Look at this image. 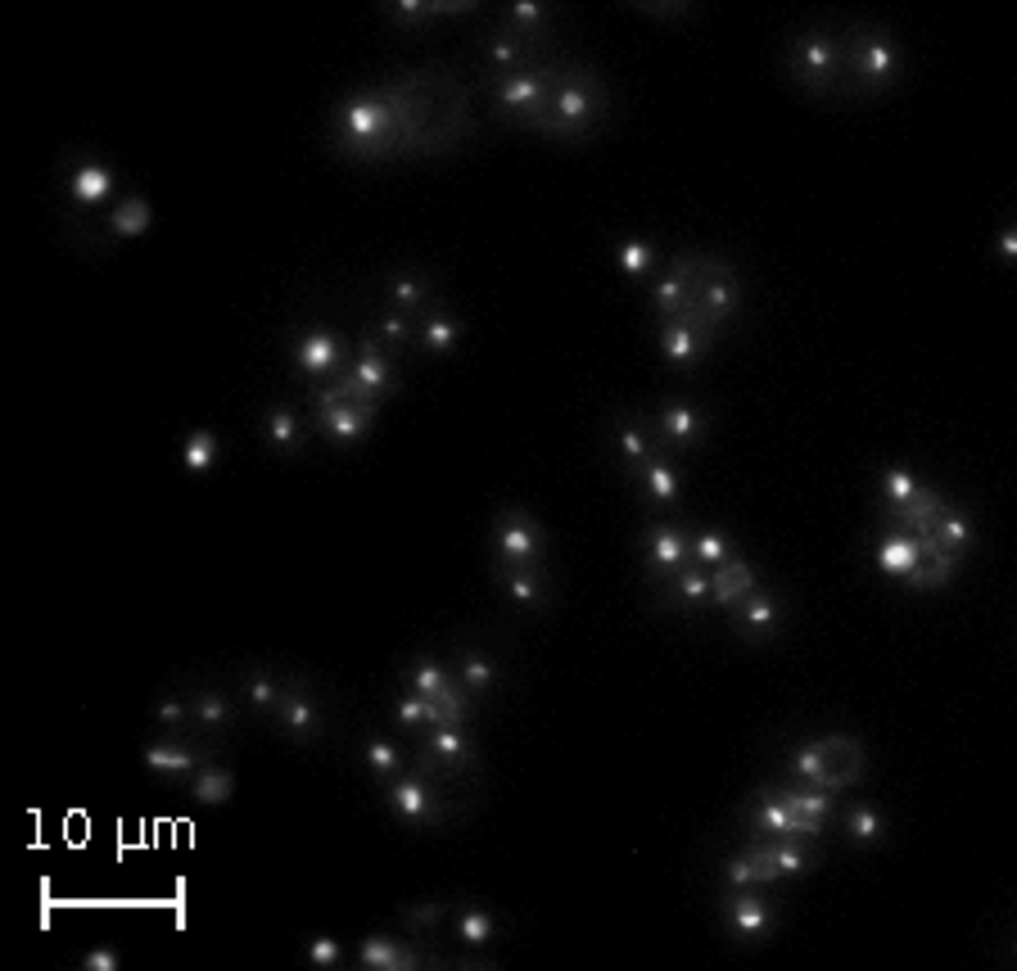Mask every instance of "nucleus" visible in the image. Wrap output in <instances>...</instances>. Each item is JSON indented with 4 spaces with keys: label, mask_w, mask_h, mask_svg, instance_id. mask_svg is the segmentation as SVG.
I'll use <instances>...</instances> for the list:
<instances>
[{
    "label": "nucleus",
    "mask_w": 1017,
    "mask_h": 971,
    "mask_svg": "<svg viewBox=\"0 0 1017 971\" xmlns=\"http://www.w3.org/2000/svg\"><path fill=\"white\" fill-rule=\"evenodd\" d=\"M846 832H850L855 845L873 850V845H882V836H887V818H882L878 804H850V809H846Z\"/></svg>",
    "instance_id": "35"
},
{
    "label": "nucleus",
    "mask_w": 1017,
    "mask_h": 971,
    "mask_svg": "<svg viewBox=\"0 0 1017 971\" xmlns=\"http://www.w3.org/2000/svg\"><path fill=\"white\" fill-rule=\"evenodd\" d=\"M787 68H792V77H796L805 90H814V95L833 90V86H837V77H841V41H837L828 28H809V32H801V36L792 41Z\"/></svg>",
    "instance_id": "3"
},
{
    "label": "nucleus",
    "mask_w": 1017,
    "mask_h": 971,
    "mask_svg": "<svg viewBox=\"0 0 1017 971\" xmlns=\"http://www.w3.org/2000/svg\"><path fill=\"white\" fill-rule=\"evenodd\" d=\"M375 407H380V403H335V407H317V429L326 434L330 444L353 448L362 434H371Z\"/></svg>",
    "instance_id": "11"
},
{
    "label": "nucleus",
    "mask_w": 1017,
    "mask_h": 971,
    "mask_svg": "<svg viewBox=\"0 0 1017 971\" xmlns=\"http://www.w3.org/2000/svg\"><path fill=\"white\" fill-rule=\"evenodd\" d=\"M638 483H643V493H647V502H656V506H669V502H678V489H684V483H678V470L656 452L638 474H634Z\"/></svg>",
    "instance_id": "30"
},
{
    "label": "nucleus",
    "mask_w": 1017,
    "mask_h": 971,
    "mask_svg": "<svg viewBox=\"0 0 1017 971\" xmlns=\"http://www.w3.org/2000/svg\"><path fill=\"white\" fill-rule=\"evenodd\" d=\"M190 718H200L204 727H226L235 718V705L222 692H195L190 696Z\"/></svg>",
    "instance_id": "48"
},
{
    "label": "nucleus",
    "mask_w": 1017,
    "mask_h": 971,
    "mask_svg": "<svg viewBox=\"0 0 1017 971\" xmlns=\"http://www.w3.org/2000/svg\"><path fill=\"white\" fill-rule=\"evenodd\" d=\"M245 696H250L254 709H272V714H276V705H280V687L272 683L267 673H254V677H250V683H245Z\"/></svg>",
    "instance_id": "54"
},
{
    "label": "nucleus",
    "mask_w": 1017,
    "mask_h": 971,
    "mask_svg": "<svg viewBox=\"0 0 1017 971\" xmlns=\"http://www.w3.org/2000/svg\"><path fill=\"white\" fill-rule=\"evenodd\" d=\"M399 140V109L394 100H384V95H353L345 100V109L335 114V145L353 159H375L384 154L390 145Z\"/></svg>",
    "instance_id": "1"
},
{
    "label": "nucleus",
    "mask_w": 1017,
    "mask_h": 971,
    "mask_svg": "<svg viewBox=\"0 0 1017 971\" xmlns=\"http://www.w3.org/2000/svg\"><path fill=\"white\" fill-rule=\"evenodd\" d=\"M918 561H923V543H918V533H909V529H891L887 538L878 543V552H873V565L887 578H900V583L913 574Z\"/></svg>",
    "instance_id": "19"
},
{
    "label": "nucleus",
    "mask_w": 1017,
    "mask_h": 971,
    "mask_svg": "<svg viewBox=\"0 0 1017 971\" xmlns=\"http://www.w3.org/2000/svg\"><path fill=\"white\" fill-rule=\"evenodd\" d=\"M448 917V904L444 899H425V904H412V908H403V921L407 927H439V921Z\"/></svg>",
    "instance_id": "53"
},
{
    "label": "nucleus",
    "mask_w": 1017,
    "mask_h": 971,
    "mask_svg": "<svg viewBox=\"0 0 1017 971\" xmlns=\"http://www.w3.org/2000/svg\"><path fill=\"white\" fill-rule=\"evenodd\" d=\"M643 556H647V574L656 583H669L678 569L692 561V538L678 524H651L647 543H643Z\"/></svg>",
    "instance_id": "8"
},
{
    "label": "nucleus",
    "mask_w": 1017,
    "mask_h": 971,
    "mask_svg": "<svg viewBox=\"0 0 1017 971\" xmlns=\"http://www.w3.org/2000/svg\"><path fill=\"white\" fill-rule=\"evenodd\" d=\"M218 457H222V439H218L213 429H195V434H190V439L181 444V470H186V474H209Z\"/></svg>",
    "instance_id": "39"
},
{
    "label": "nucleus",
    "mask_w": 1017,
    "mask_h": 971,
    "mask_svg": "<svg viewBox=\"0 0 1017 971\" xmlns=\"http://www.w3.org/2000/svg\"><path fill=\"white\" fill-rule=\"evenodd\" d=\"M457 683L466 696H484L494 683H498V664L489 655H479V651H466L462 655V669H457Z\"/></svg>",
    "instance_id": "42"
},
{
    "label": "nucleus",
    "mask_w": 1017,
    "mask_h": 971,
    "mask_svg": "<svg viewBox=\"0 0 1017 971\" xmlns=\"http://www.w3.org/2000/svg\"><path fill=\"white\" fill-rule=\"evenodd\" d=\"M345 384H349V398H353V403H380V398L394 388V371H390V362H384V353H380L375 339H362L358 362H353V371L345 375Z\"/></svg>",
    "instance_id": "9"
},
{
    "label": "nucleus",
    "mask_w": 1017,
    "mask_h": 971,
    "mask_svg": "<svg viewBox=\"0 0 1017 971\" xmlns=\"http://www.w3.org/2000/svg\"><path fill=\"white\" fill-rule=\"evenodd\" d=\"M390 303H394L399 312L421 308V303H425V280H421L416 271H394V276H390Z\"/></svg>",
    "instance_id": "50"
},
{
    "label": "nucleus",
    "mask_w": 1017,
    "mask_h": 971,
    "mask_svg": "<svg viewBox=\"0 0 1017 971\" xmlns=\"http://www.w3.org/2000/svg\"><path fill=\"white\" fill-rule=\"evenodd\" d=\"M358 962L367 971H403V967H421L416 949L394 940V936H367L362 949H358Z\"/></svg>",
    "instance_id": "23"
},
{
    "label": "nucleus",
    "mask_w": 1017,
    "mask_h": 971,
    "mask_svg": "<svg viewBox=\"0 0 1017 971\" xmlns=\"http://www.w3.org/2000/svg\"><path fill=\"white\" fill-rule=\"evenodd\" d=\"M407 312H384L380 317V339H384V344H394V349H403L407 344Z\"/></svg>",
    "instance_id": "57"
},
{
    "label": "nucleus",
    "mask_w": 1017,
    "mask_h": 971,
    "mask_svg": "<svg viewBox=\"0 0 1017 971\" xmlns=\"http://www.w3.org/2000/svg\"><path fill=\"white\" fill-rule=\"evenodd\" d=\"M105 226L118 239H140V235H150V226H155V209H150V200H140V194H127V200L114 204Z\"/></svg>",
    "instance_id": "28"
},
{
    "label": "nucleus",
    "mask_w": 1017,
    "mask_h": 971,
    "mask_svg": "<svg viewBox=\"0 0 1017 971\" xmlns=\"http://www.w3.org/2000/svg\"><path fill=\"white\" fill-rule=\"evenodd\" d=\"M276 723L285 727L289 737L312 741V737L321 733V709H317V701H312V696L289 692V696H280V705H276Z\"/></svg>",
    "instance_id": "24"
},
{
    "label": "nucleus",
    "mask_w": 1017,
    "mask_h": 971,
    "mask_svg": "<svg viewBox=\"0 0 1017 971\" xmlns=\"http://www.w3.org/2000/svg\"><path fill=\"white\" fill-rule=\"evenodd\" d=\"M751 850H755V858L769 867V877H773V882L801 877V872H809V863H814V858H809V850H805L796 836H773V841H764V845L755 841Z\"/></svg>",
    "instance_id": "18"
},
{
    "label": "nucleus",
    "mask_w": 1017,
    "mask_h": 971,
    "mask_svg": "<svg viewBox=\"0 0 1017 971\" xmlns=\"http://www.w3.org/2000/svg\"><path fill=\"white\" fill-rule=\"evenodd\" d=\"M548 95H552V82L543 68H516V73L494 77V105L511 118H525L529 127L548 122Z\"/></svg>",
    "instance_id": "5"
},
{
    "label": "nucleus",
    "mask_w": 1017,
    "mask_h": 971,
    "mask_svg": "<svg viewBox=\"0 0 1017 971\" xmlns=\"http://www.w3.org/2000/svg\"><path fill=\"white\" fill-rule=\"evenodd\" d=\"M267 434H272V448L276 452H299V444H304V425H299V416H295V407H285V403H276L272 412H267Z\"/></svg>",
    "instance_id": "41"
},
{
    "label": "nucleus",
    "mask_w": 1017,
    "mask_h": 971,
    "mask_svg": "<svg viewBox=\"0 0 1017 971\" xmlns=\"http://www.w3.org/2000/svg\"><path fill=\"white\" fill-rule=\"evenodd\" d=\"M155 718H159L163 727H181V723L190 718V701H181V696H163V701L155 705Z\"/></svg>",
    "instance_id": "58"
},
{
    "label": "nucleus",
    "mask_w": 1017,
    "mask_h": 971,
    "mask_svg": "<svg viewBox=\"0 0 1017 971\" xmlns=\"http://www.w3.org/2000/svg\"><path fill=\"white\" fill-rule=\"evenodd\" d=\"M308 962H312V967H335V962H339V940L317 936V940L308 945Z\"/></svg>",
    "instance_id": "60"
},
{
    "label": "nucleus",
    "mask_w": 1017,
    "mask_h": 971,
    "mask_svg": "<svg viewBox=\"0 0 1017 971\" xmlns=\"http://www.w3.org/2000/svg\"><path fill=\"white\" fill-rule=\"evenodd\" d=\"M434 723H466V692L457 683H448L439 696L430 701V727Z\"/></svg>",
    "instance_id": "52"
},
{
    "label": "nucleus",
    "mask_w": 1017,
    "mask_h": 971,
    "mask_svg": "<svg viewBox=\"0 0 1017 971\" xmlns=\"http://www.w3.org/2000/svg\"><path fill=\"white\" fill-rule=\"evenodd\" d=\"M615 448H619V457H624L628 474H638V470L656 457L651 434H647V425H638V420H619V425H615Z\"/></svg>",
    "instance_id": "31"
},
{
    "label": "nucleus",
    "mask_w": 1017,
    "mask_h": 971,
    "mask_svg": "<svg viewBox=\"0 0 1017 971\" xmlns=\"http://www.w3.org/2000/svg\"><path fill=\"white\" fill-rule=\"evenodd\" d=\"M425 750H430V759H439L444 768H466L470 764V741L462 733V723H434Z\"/></svg>",
    "instance_id": "29"
},
{
    "label": "nucleus",
    "mask_w": 1017,
    "mask_h": 971,
    "mask_svg": "<svg viewBox=\"0 0 1017 971\" xmlns=\"http://www.w3.org/2000/svg\"><path fill=\"white\" fill-rule=\"evenodd\" d=\"M729 556H738V552H733V543L723 538L719 529H701L697 538H692V565H706V569H714V565H723Z\"/></svg>",
    "instance_id": "49"
},
{
    "label": "nucleus",
    "mask_w": 1017,
    "mask_h": 971,
    "mask_svg": "<svg viewBox=\"0 0 1017 971\" xmlns=\"http://www.w3.org/2000/svg\"><path fill=\"white\" fill-rule=\"evenodd\" d=\"M494 552L502 565H539L543 556V533L534 515L525 511H498L494 520Z\"/></svg>",
    "instance_id": "6"
},
{
    "label": "nucleus",
    "mask_w": 1017,
    "mask_h": 971,
    "mask_svg": "<svg viewBox=\"0 0 1017 971\" xmlns=\"http://www.w3.org/2000/svg\"><path fill=\"white\" fill-rule=\"evenodd\" d=\"M738 615H742V633H746L751 642L778 638V628H783V601L773 597L769 588H751V593L738 601Z\"/></svg>",
    "instance_id": "14"
},
{
    "label": "nucleus",
    "mask_w": 1017,
    "mask_h": 971,
    "mask_svg": "<svg viewBox=\"0 0 1017 971\" xmlns=\"http://www.w3.org/2000/svg\"><path fill=\"white\" fill-rule=\"evenodd\" d=\"M68 194H73V204H82V209H100L114 194V172L105 163H95V159H82L68 172Z\"/></svg>",
    "instance_id": "22"
},
{
    "label": "nucleus",
    "mask_w": 1017,
    "mask_h": 971,
    "mask_svg": "<svg viewBox=\"0 0 1017 971\" xmlns=\"http://www.w3.org/2000/svg\"><path fill=\"white\" fill-rule=\"evenodd\" d=\"M597 118H602V90L593 82H584V77H565L548 95V122H543V131H552V136H584V131H593Z\"/></svg>",
    "instance_id": "4"
},
{
    "label": "nucleus",
    "mask_w": 1017,
    "mask_h": 971,
    "mask_svg": "<svg viewBox=\"0 0 1017 971\" xmlns=\"http://www.w3.org/2000/svg\"><path fill=\"white\" fill-rule=\"evenodd\" d=\"M669 597L678 601V606H706L710 601V569L706 565H684V569H678L674 578H669Z\"/></svg>",
    "instance_id": "38"
},
{
    "label": "nucleus",
    "mask_w": 1017,
    "mask_h": 971,
    "mask_svg": "<svg viewBox=\"0 0 1017 971\" xmlns=\"http://www.w3.org/2000/svg\"><path fill=\"white\" fill-rule=\"evenodd\" d=\"M548 10L543 6H507V28L511 32H529V28H543Z\"/></svg>",
    "instance_id": "56"
},
{
    "label": "nucleus",
    "mask_w": 1017,
    "mask_h": 971,
    "mask_svg": "<svg viewBox=\"0 0 1017 971\" xmlns=\"http://www.w3.org/2000/svg\"><path fill=\"white\" fill-rule=\"evenodd\" d=\"M999 254H1004V263H1017V226L1013 222L999 226Z\"/></svg>",
    "instance_id": "61"
},
{
    "label": "nucleus",
    "mask_w": 1017,
    "mask_h": 971,
    "mask_svg": "<svg viewBox=\"0 0 1017 971\" xmlns=\"http://www.w3.org/2000/svg\"><path fill=\"white\" fill-rule=\"evenodd\" d=\"M656 344H660V358L669 362V366H697L706 353H710V344H714V339H706V334H697L692 326H684V321H665L660 326V334H656Z\"/></svg>",
    "instance_id": "16"
},
{
    "label": "nucleus",
    "mask_w": 1017,
    "mask_h": 971,
    "mask_svg": "<svg viewBox=\"0 0 1017 971\" xmlns=\"http://www.w3.org/2000/svg\"><path fill=\"white\" fill-rule=\"evenodd\" d=\"M701 312L719 326V321H729L738 308H742V285L733 276V267H723V263H710L706 271V285H701Z\"/></svg>",
    "instance_id": "13"
},
{
    "label": "nucleus",
    "mask_w": 1017,
    "mask_h": 971,
    "mask_svg": "<svg viewBox=\"0 0 1017 971\" xmlns=\"http://www.w3.org/2000/svg\"><path fill=\"white\" fill-rule=\"evenodd\" d=\"M751 828L760 832V836H796V841H814V836H823V828H828V822H818V818H805V813H792L783 800H778V791H760L755 796V804H751Z\"/></svg>",
    "instance_id": "7"
},
{
    "label": "nucleus",
    "mask_w": 1017,
    "mask_h": 971,
    "mask_svg": "<svg viewBox=\"0 0 1017 971\" xmlns=\"http://www.w3.org/2000/svg\"><path fill=\"white\" fill-rule=\"evenodd\" d=\"M751 588H760V583H755V569H751L746 561H738V556H729L723 565L710 569V601L723 606V610H733Z\"/></svg>",
    "instance_id": "20"
},
{
    "label": "nucleus",
    "mask_w": 1017,
    "mask_h": 971,
    "mask_svg": "<svg viewBox=\"0 0 1017 971\" xmlns=\"http://www.w3.org/2000/svg\"><path fill=\"white\" fill-rule=\"evenodd\" d=\"M295 362H299V371H304V375L326 380V375H335V371H339V362H345V344H339V334H335V330L312 326V330H304V334L295 339Z\"/></svg>",
    "instance_id": "10"
},
{
    "label": "nucleus",
    "mask_w": 1017,
    "mask_h": 971,
    "mask_svg": "<svg viewBox=\"0 0 1017 971\" xmlns=\"http://www.w3.org/2000/svg\"><path fill=\"white\" fill-rule=\"evenodd\" d=\"M723 917H729V936L742 940V945H751V940H764L773 931V917H778V913H773V904L760 899L755 890H738L729 899V908H723Z\"/></svg>",
    "instance_id": "12"
},
{
    "label": "nucleus",
    "mask_w": 1017,
    "mask_h": 971,
    "mask_svg": "<svg viewBox=\"0 0 1017 971\" xmlns=\"http://www.w3.org/2000/svg\"><path fill=\"white\" fill-rule=\"evenodd\" d=\"M656 425H660V434L669 439V448H678V452L697 448V444H701V434H706V416H701V407H692V403H684V398L665 403V407H660V416H656Z\"/></svg>",
    "instance_id": "17"
},
{
    "label": "nucleus",
    "mask_w": 1017,
    "mask_h": 971,
    "mask_svg": "<svg viewBox=\"0 0 1017 971\" xmlns=\"http://www.w3.org/2000/svg\"><path fill=\"white\" fill-rule=\"evenodd\" d=\"M394 718H399L403 727H421V723H430V701H425L421 692H407V696L394 705Z\"/></svg>",
    "instance_id": "55"
},
{
    "label": "nucleus",
    "mask_w": 1017,
    "mask_h": 971,
    "mask_svg": "<svg viewBox=\"0 0 1017 971\" xmlns=\"http://www.w3.org/2000/svg\"><path fill=\"white\" fill-rule=\"evenodd\" d=\"M384 796H390V809L407 822V828H425V822L439 818V813H434L430 787L416 782V777H390V782H384Z\"/></svg>",
    "instance_id": "15"
},
{
    "label": "nucleus",
    "mask_w": 1017,
    "mask_h": 971,
    "mask_svg": "<svg viewBox=\"0 0 1017 971\" xmlns=\"http://www.w3.org/2000/svg\"><path fill=\"white\" fill-rule=\"evenodd\" d=\"M140 764L150 768V772H159V777H195L200 755L177 746V741H155V746L140 750Z\"/></svg>",
    "instance_id": "27"
},
{
    "label": "nucleus",
    "mask_w": 1017,
    "mask_h": 971,
    "mask_svg": "<svg viewBox=\"0 0 1017 971\" xmlns=\"http://www.w3.org/2000/svg\"><path fill=\"white\" fill-rule=\"evenodd\" d=\"M462 344V326L448 317V312H434L425 326H421V349L425 353H453Z\"/></svg>",
    "instance_id": "45"
},
{
    "label": "nucleus",
    "mask_w": 1017,
    "mask_h": 971,
    "mask_svg": "<svg viewBox=\"0 0 1017 971\" xmlns=\"http://www.w3.org/2000/svg\"><path fill=\"white\" fill-rule=\"evenodd\" d=\"M525 36L520 32H511V28H502V32H494L489 36V64H494V73L502 77V73H516V68H525Z\"/></svg>",
    "instance_id": "43"
},
{
    "label": "nucleus",
    "mask_w": 1017,
    "mask_h": 971,
    "mask_svg": "<svg viewBox=\"0 0 1017 971\" xmlns=\"http://www.w3.org/2000/svg\"><path fill=\"white\" fill-rule=\"evenodd\" d=\"M778 800L792 809V813H805V818H818V822H828L833 818V809H837V800H833V791H823V787H778Z\"/></svg>",
    "instance_id": "36"
},
{
    "label": "nucleus",
    "mask_w": 1017,
    "mask_h": 971,
    "mask_svg": "<svg viewBox=\"0 0 1017 971\" xmlns=\"http://www.w3.org/2000/svg\"><path fill=\"white\" fill-rule=\"evenodd\" d=\"M958 574V556H945V552H928L923 561L913 565V574L904 578L913 593H936V588H945V583Z\"/></svg>",
    "instance_id": "34"
},
{
    "label": "nucleus",
    "mask_w": 1017,
    "mask_h": 971,
    "mask_svg": "<svg viewBox=\"0 0 1017 971\" xmlns=\"http://www.w3.org/2000/svg\"><path fill=\"white\" fill-rule=\"evenodd\" d=\"M941 506H945V502H941L932 489H918L913 502L900 506V511L891 515V524H900V529H909V533H932V520L941 515Z\"/></svg>",
    "instance_id": "40"
},
{
    "label": "nucleus",
    "mask_w": 1017,
    "mask_h": 971,
    "mask_svg": "<svg viewBox=\"0 0 1017 971\" xmlns=\"http://www.w3.org/2000/svg\"><path fill=\"white\" fill-rule=\"evenodd\" d=\"M932 547L945 552V556H963L967 543H973V520H967L963 506H941V515L932 520Z\"/></svg>",
    "instance_id": "26"
},
{
    "label": "nucleus",
    "mask_w": 1017,
    "mask_h": 971,
    "mask_svg": "<svg viewBox=\"0 0 1017 971\" xmlns=\"http://www.w3.org/2000/svg\"><path fill=\"white\" fill-rule=\"evenodd\" d=\"M723 886H733V890H755V886H773L769 877V867L755 858V850H738L733 858H723Z\"/></svg>",
    "instance_id": "33"
},
{
    "label": "nucleus",
    "mask_w": 1017,
    "mask_h": 971,
    "mask_svg": "<svg viewBox=\"0 0 1017 971\" xmlns=\"http://www.w3.org/2000/svg\"><path fill=\"white\" fill-rule=\"evenodd\" d=\"M697 299V289H692V276H688V267L684 263H674V271H665L656 285H651V308L660 312V317H678L688 303Z\"/></svg>",
    "instance_id": "25"
},
{
    "label": "nucleus",
    "mask_w": 1017,
    "mask_h": 971,
    "mask_svg": "<svg viewBox=\"0 0 1017 971\" xmlns=\"http://www.w3.org/2000/svg\"><path fill=\"white\" fill-rule=\"evenodd\" d=\"M615 267L628 276V280H647V271L656 267V245L643 235H624L615 245Z\"/></svg>",
    "instance_id": "37"
},
{
    "label": "nucleus",
    "mask_w": 1017,
    "mask_h": 971,
    "mask_svg": "<svg viewBox=\"0 0 1017 971\" xmlns=\"http://www.w3.org/2000/svg\"><path fill=\"white\" fill-rule=\"evenodd\" d=\"M498 583H502V593L525 610H543L548 606V578L534 565H498Z\"/></svg>",
    "instance_id": "21"
},
{
    "label": "nucleus",
    "mask_w": 1017,
    "mask_h": 971,
    "mask_svg": "<svg viewBox=\"0 0 1017 971\" xmlns=\"http://www.w3.org/2000/svg\"><path fill=\"white\" fill-rule=\"evenodd\" d=\"M900 64H904L900 45L887 32H878V28H859L855 41L841 45V68H850V77H855L859 90L891 86L900 77Z\"/></svg>",
    "instance_id": "2"
},
{
    "label": "nucleus",
    "mask_w": 1017,
    "mask_h": 971,
    "mask_svg": "<svg viewBox=\"0 0 1017 971\" xmlns=\"http://www.w3.org/2000/svg\"><path fill=\"white\" fill-rule=\"evenodd\" d=\"M918 489H923V479H918L913 470H904V466L887 470V474H882V506H887V515H896L900 506H909Z\"/></svg>",
    "instance_id": "44"
},
{
    "label": "nucleus",
    "mask_w": 1017,
    "mask_h": 971,
    "mask_svg": "<svg viewBox=\"0 0 1017 971\" xmlns=\"http://www.w3.org/2000/svg\"><path fill=\"white\" fill-rule=\"evenodd\" d=\"M407 677H412V692H421L425 701H434V696H439V692L453 683V673H448L439 660H430V655H416L412 669H407Z\"/></svg>",
    "instance_id": "46"
},
{
    "label": "nucleus",
    "mask_w": 1017,
    "mask_h": 971,
    "mask_svg": "<svg viewBox=\"0 0 1017 971\" xmlns=\"http://www.w3.org/2000/svg\"><path fill=\"white\" fill-rule=\"evenodd\" d=\"M362 755H367V764H371V772L380 777V782H390V777H399V764H403V755L394 750V741H384V737H367Z\"/></svg>",
    "instance_id": "51"
},
{
    "label": "nucleus",
    "mask_w": 1017,
    "mask_h": 971,
    "mask_svg": "<svg viewBox=\"0 0 1017 971\" xmlns=\"http://www.w3.org/2000/svg\"><path fill=\"white\" fill-rule=\"evenodd\" d=\"M190 796L200 804H226L235 796V772L218 768V764H200L195 777H190Z\"/></svg>",
    "instance_id": "32"
},
{
    "label": "nucleus",
    "mask_w": 1017,
    "mask_h": 971,
    "mask_svg": "<svg viewBox=\"0 0 1017 971\" xmlns=\"http://www.w3.org/2000/svg\"><path fill=\"white\" fill-rule=\"evenodd\" d=\"M77 962H82L86 971H118V967H123L118 949H109V945H100V949H91V953H82Z\"/></svg>",
    "instance_id": "59"
},
{
    "label": "nucleus",
    "mask_w": 1017,
    "mask_h": 971,
    "mask_svg": "<svg viewBox=\"0 0 1017 971\" xmlns=\"http://www.w3.org/2000/svg\"><path fill=\"white\" fill-rule=\"evenodd\" d=\"M457 936H462V945L484 949V945L498 936V921H494L489 908H462V913H457Z\"/></svg>",
    "instance_id": "47"
}]
</instances>
